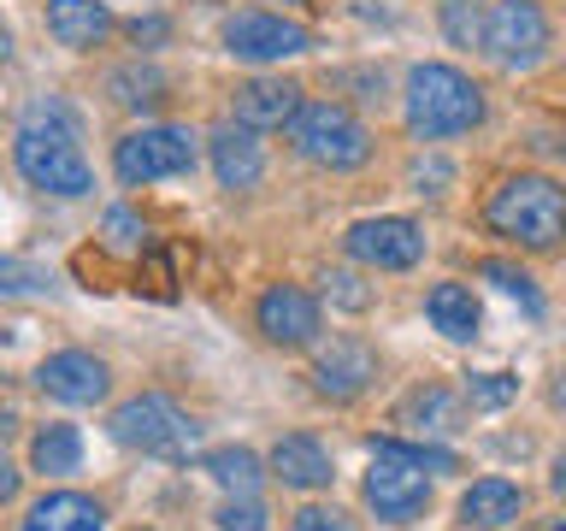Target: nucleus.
Listing matches in <instances>:
<instances>
[{
    "mask_svg": "<svg viewBox=\"0 0 566 531\" xmlns=\"http://www.w3.org/2000/svg\"><path fill=\"white\" fill-rule=\"evenodd\" d=\"M525 513V490L513 478H478V485L460 496V525L467 531H502Z\"/></svg>",
    "mask_w": 566,
    "mask_h": 531,
    "instance_id": "nucleus-18",
    "label": "nucleus"
},
{
    "mask_svg": "<svg viewBox=\"0 0 566 531\" xmlns=\"http://www.w3.org/2000/svg\"><path fill=\"white\" fill-rule=\"evenodd\" d=\"M290 148L301 159H313V166H325V171H354L371 159V131L343 101H307L290 118Z\"/></svg>",
    "mask_w": 566,
    "mask_h": 531,
    "instance_id": "nucleus-5",
    "label": "nucleus"
},
{
    "mask_svg": "<svg viewBox=\"0 0 566 531\" xmlns=\"http://www.w3.org/2000/svg\"><path fill=\"white\" fill-rule=\"evenodd\" d=\"M101 525H106V508L83 490L35 496V502L24 508V520H18V531H101Z\"/></svg>",
    "mask_w": 566,
    "mask_h": 531,
    "instance_id": "nucleus-17",
    "label": "nucleus"
},
{
    "mask_svg": "<svg viewBox=\"0 0 566 531\" xmlns=\"http://www.w3.org/2000/svg\"><path fill=\"white\" fill-rule=\"evenodd\" d=\"M560 148H566V142H560Z\"/></svg>",
    "mask_w": 566,
    "mask_h": 531,
    "instance_id": "nucleus-39",
    "label": "nucleus"
},
{
    "mask_svg": "<svg viewBox=\"0 0 566 531\" xmlns=\"http://www.w3.org/2000/svg\"><path fill=\"white\" fill-rule=\"evenodd\" d=\"M325 295L336 301V308H348V313H366L371 308V290L354 272H325Z\"/></svg>",
    "mask_w": 566,
    "mask_h": 531,
    "instance_id": "nucleus-30",
    "label": "nucleus"
},
{
    "mask_svg": "<svg viewBox=\"0 0 566 531\" xmlns=\"http://www.w3.org/2000/svg\"><path fill=\"white\" fill-rule=\"evenodd\" d=\"M484 225L525 254H555L566 242V189L543 171H513L490 189Z\"/></svg>",
    "mask_w": 566,
    "mask_h": 531,
    "instance_id": "nucleus-2",
    "label": "nucleus"
},
{
    "mask_svg": "<svg viewBox=\"0 0 566 531\" xmlns=\"http://www.w3.org/2000/svg\"><path fill=\"white\" fill-rule=\"evenodd\" d=\"M401 118L419 142H449V136H467L484 124V88H478L467 71L442 65V60H424L407 71V95H401Z\"/></svg>",
    "mask_w": 566,
    "mask_h": 531,
    "instance_id": "nucleus-3",
    "label": "nucleus"
},
{
    "mask_svg": "<svg viewBox=\"0 0 566 531\" xmlns=\"http://www.w3.org/2000/svg\"><path fill=\"white\" fill-rule=\"evenodd\" d=\"M484 53L502 71H531L548 53V12L543 0H495L490 7V30H484Z\"/></svg>",
    "mask_w": 566,
    "mask_h": 531,
    "instance_id": "nucleus-8",
    "label": "nucleus"
},
{
    "mask_svg": "<svg viewBox=\"0 0 566 531\" xmlns=\"http://www.w3.org/2000/svg\"><path fill=\"white\" fill-rule=\"evenodd\" d=\"M201 467L219 478L230 496H254L260 478H265V467H260L254 449H212V455H201Z\"/></svg>",
    "mask_w": 566,
    "mask_h": 531,
    "instance_id": "nucleus-24",
    "label": "nucleus"
},
{
    "mask_svg": "<svg viewBox=\"0 0 566 531\" xmlns=\"http://www.w3.org/2000/svg\"><path fill=\"white\" fill-rule=\"evenodd\" d=\"M301 83L290 77H254L237 88V118L254 124V131H290V118L301 113Z\"/></svg>",
    "mask_w": 566,
    "mask_h": 531,
    "instance_id": "nucleus-16",
    "label": "nucleus"
},
{
    "mask_svg": "<svg viewBox=\"0 0 566 531\" xmlns=\"http://www.w3.org/2000/svg\"><path fill=\"white\" fill-rule=\"evenodd\" d=\"M343 248H348V260L371 266V272H407V266L424 260V225L401 219V212H378V219L348 225Z\"/></svg>",
    "mask_w": 566,
    "mask_h": 531,
    "instance_id": "nucleus-9",
    "label": "nucleus"
},
{
    "mask_svg": "<svg viewBox=\"0 0 566 531\" xmlns=\"http://www.w3.org/2000/svg\"><path fill=\"white\" fill-rule=\"evenodd\" d=\"M513 396H520V378H513V372H472L467 378V402L484 407V414L490 407H507Z\"/></svg>",
    "mask_w": 566,
    "mask_h": 531,
    "instance_id": "nucleus-28",
    "label": "nucleus"
},
{
    "mask_svg": "<svg viewBox=\"0 0 566 531\" xmlns=\"http://www.w3.org/2000/svg\"><path fill=\"white\" fill-rule=\"evenodd\" d=\"M207 154H212V177H219V189H254L265 177V148H260V131L242 118L219 124V131L207 136Z\"/></svg>",
    "mask_w": 566,
    "mask_h": 531,
    "instance_id": "nucleus-14",
    "label": "nucleus"
},
{
    "mask_svg": "<svg viewBox=\"0 0 566 531\" xmlns=\"http://www.w3.org/2000/svg\"><path fill=\"white\" fill-rule=\"evenodd\" d=\"M555 531H566V525H555Z\"/></svg>",
    "mask_w": 566,
    "mask_h": 531,
    "instance_id": "nucleus-37",
    "label": "nucleus"
},
{
    "mask_svg": "<svg viewBox=\"0 0 566 531\" xmlns=\"http://www.w3.org/2000/svg\"><path fill=\"white\" fill-rule=\"evenodd\" d=\"M224 53L230 60H248V65L301 60V53H313V30L283 18V12H230L224 18Z\"/></svg>",
    "mask_w": 566,
    "mask_h": 531,
    "instance_id": "nucleus-7",
    "label": "nucleus"
},
{
    "mask_svg": "<svg viewBox=\"0 0 566 531\" xmlns=\"http://www.w3.org/2000/svg\"><path fill=\"white\" fill-rule=\"evenodd\" d=\"M35 389L53 402H65V407H95V402H106V389H113V372H106V361L88 348H60L35 366Z\"/></svg>",
    "mask_w": 566,
    "mask_h": 531,
    "instance_id": "nucleus-10",
    "label": "nucleus"
},
{
    "mask_svg": "<svg viewBox=\"0 0 566 531\" xmlns=\"http://www.w3.org/2000/svg\"><path fill=\"white\" fill-rule=\"evenodd\" d=\"M106 88H113L118 106H154V101H166V77H159L154 65H124V71L106 77Z\"/></svg>",
    "mask_w": 566,
    "mask_h": 531,
    "instance_id": "nucleus-25",
    "label": "nucleus"
},
{
    "mask_svg": "<svg viewBox=\"0 0 566 531\" xmlns=\"http://www.w3.org/2000/svg\"><path fill=\"white\" fill-rule=\"evenodd\" d=\"M254 325L272 348H307V343H318V325H325V319H318V301L307 290L272 283V290L260 295V308H254Z\"/></svg>",
    "mask_w": 566,
    "mask_h": 531,
    "instance_id": "nucleus-12",
    "label": "nucleus"
},
{
    "mask_svg": "<svg viewBox=\"0 0 566 531\" xmlns=\"http://www.w3.org/2000/svg\"><path fill=\"white\" fill-rule=\"evenodd\" d=\"M396 425H413L419 437H454L460 425H467V407H460L454 389L424 384V389H413V396H401V407H396Z\"/></svg>",
    "mask_w": 566,
    "mask_h": 531,
    "instance_id": "nucleus-20",
    "label": "nucleus"
},
{
    "mask_svg": "<svg viewBox=\"0 0 566 531\" xmlns=\"http://www.w3.org/2000/svg\"><path fill=\"white\" fill-rule=\"evenodd\" d=\"M106 242L130 254V248H142V225L130 219V212H113V219H106Z\"/></svg>",
    "mask_w": 566,
    "mask_h": 531,
    "instance_id": "nucleus-32",
    "label": "nucleus"
},
{
    "mask_svg": "<svg viewBox=\"0 0 566 531\" xmlns=\"http://www.w3.org/2000/svg\"><path fill=\"white\" fill-rule=\"evenodd\" d=\"M272 478H283L290 490H325L336 478V460H331V449L318 437L290 431V437L272 442Z\"/></svg>",
    "mask_w": 566,
    "mask_h": 531,
    "instance_id": "nucleus-15",
    "label": "nucleus"
},
{
    "mask_svg": "<svg viewBox=\"0 0 566 531\" xmlns=\"http://www.w3.org/2000/svg\"><path fill=\"white\" fill-rule=\"evenodd\" d=\"M371 378H378V354H371V343H360V336H336V343L318 348V361H313V389L331 402H354Z\"/></svg>",
    "mask_w": 566,
    "mask_h": 531,
    "instance_id": "nucleus-13",
    "label": "nucleus"
},
{
    "mask_svg": "<svg viewBox=\"0 0 566 531\" xmlns=\"http://www.w3.org/2000/svg\"><path fill=\"white\" fill-rule=\"evenodd\" d=\"M130 35H136V42H159V35H166V18H136Z\"/></svg>",
    "mask_w": 566,
    "mask_h": 531,
    "instance_id": "nucleus-33",
    "label": "nucleus"
},
{
    "mask_svg": "<svg viewBox=\"0 0 566 531\" xmlns=\"http://www.w3.org/2000/svg\"><path fill=\"white\" fill-rule=\"evenodd\" d=\"M478 278H490L495 290H507V295H520L525 301V313H543V295H537V278L531 272H520L513 260H484L478 266Z\"/></svg>",
    "mask_w": 566,
    "mask_h": 531,
    "instance_id": "nucleus-27",
    "label": "nucleus"
},
{
    "mask_svg": "<svg viewBox=\"0 0 566 531\" xmlns=\"http://www.w3.org/2000/svg\"><path fill=\"white\" fill-rule=\"evenodd\" d=\"M30 467L48 472V478H71L83 467V437L77 425H42V431L30 437Z\"/></svg>",
    "mask_w": 566,
    "mask_h": 531,
    "instance_id": "nucleus-22",
    "label": "nucleus"
},
{
    "mask_svg": "<svg viewBox=\"0 0 566 531\" xmlns=\"http://www.w3.org/2000/svg\"><path fill=\"white\" fill-rule=\"evenodd\" d=\"M195 154H201V142L184 124H142V131L118 136L113 171H118V184H159V177L195 171Z\"/></svg>",
    "mask_w": 566,
    "mask_h": 531,
    "instance_id": "nucleus-6",
    "label": "nucleus"
},
{
    "mask_svg": "<svg viewBox=\"0 0 566 531\" xmlns=\"http://www.w3.org/2000/svg\"><path fill=\"white\" fill-rule=\"evenodd\" d=\"M12 166L24 171V184L65 195V201L95 189V166L77 148V118H71L65 101H30L24 106V118L12 131Z\"/></svg>",
    "mask_w": 566,
    "mask_h": 531,
    "instance_id": "nucleus-1",
    "label": "nucleus"
},
{
    "mask_svg": "<svg viewBox=\"0 0 566 531\" xmlns=\"http://www.w3.org/2000/svg\"><path fill=\"white\" fill-rule=\"evenodd\" d=\"M548 485H555V496H566V449L555 455V472H548Z\"/></svg>",
    "mask_w": 566,
    "mask_h": 531,
    "instance_id": "nucleus-34",
    "label": "nucleus"
},
{
    "mask_svg": "<svg viewBox=\"0 0 566 531\" xmlns=\"http://www.w3.org/2000/svg\"><path fill=\"white\" fill-rule=\"evenodd\" d=\"M484 30H490V18L478 12V0H442V35L454 48H484Z\"/></svg>",
    "mask_w": 566,
    "mask_h": 531,
    "instance_id": "nucleus-26",
    "label": "nucleus"
},
{
    "mask_svg": "<svg viewBox=\"0 0 566 531\" xmlns=\"http://www.w3.org/2000/svg\"><path fill=\"white\" fill-rule=\"evenodd\" d=\"M295 7H313V0H295Z\"/></svg>",
    "mask_w": 566,
    "mask_h": 531,
    "instance_id": "nucleus-36",
    "label": "nucleus"
},
{
    "mask_svg": "<svg viewBox=\"0 0 566 531\" xmlns=\"http://www.w3.org/2000/svg\"><path fill=\"white\" fill-rule=\"evenodd\" d=\"M371 460H396V467H419V472H460L454 449H442V442H401V437H371Z\"/></svg>",
    "mask_w": 566,
    "mask_h": 531,
    "instance_id": "nucleus-23",
    "label": "nucleus"
},
{
    "mask_svg": "<svg viewBox=\"0 0 566 531\" xmlns=\"http://www.w3.org/2000/svg\"><path fill=\"white\" fill-rule=\"evenodd\" d=\"M212 525H219V531H265V508H260V496H230V502H219Z\"/></svg>",
    "mask_w": 566,
    "mask_h": 531,
    "instance_id": "nucleus-29",
    "label": "nucleus"
},
{
    "mask_svg": "<svg viewBox=\"0 0 566 531\" xmlns=\"http://www.w3.org/2000/svg\"><path fill=\"white\" fill-rule=\"evenodd\" d=\"M113 30V12L106 0H48V35L71 53H88L95 42H106Z\"/></svg>",
    "mask_w": 566,
    "mask_h": 531,
    "instance_id": "nucleus-19",
    "label": "nucleus"
},
{
    "mask_svg": "<svg viewBox=\"0 0 566 531\" xmlns=\"http://www.w3.org/2000/svg\"><path fill=\"white\" fill-rule=\"evenodd\" d=\"M548 402H555L560 414H566V372H560V378H555V389H548Z\"/></svg>",
    "mask_w": 566,
    "mask_h": 531,
    "instance_id": "nucleus-35",
    "label": "nucleus"
},
{
    "mask_svg": "<svg viewBox=\"0 0 566 531\" xmlns=\"http://www.w3.org/2000/svg\"><path fill=\"white\" fill-rule=\"evenodd\" d=\"M106 437H113L118 449H142V455H159V460H189L195 437H201V425H195L171 396L142 389V396H130V402L113 407Z\"/></svg>",
    "mask_w": 566,
    "mask_h": 531,
    "instance_id": "nucleus-4",
    "label": "nucleus"
},
{
    "mask_svg": "<svg viewBox=\"0 0 566 531\" xmlns=\"http://www.w3.org/2000/svg\"><path fill=\"white\" fill-rule=\"evenodd\" d=\"M424 319H431V331H442L449 343H472L478 336V301H472L467 283H431Z\"/></svg>",
    "mask_w": 566,
    "mask_h": 531,
    "instance_id": "nucleus-21",
    "label": "nucleus"
},
{
    "mask_svg": "<svg viewBox=\"0 0 566 531\" xmlns=\"http://www.w3.org/2000/svg\"><path fill=\"white\" fill-rule=\"evenodd\" d=\"M290 531H354V520L343 508H325V502H307V508H295V520Z\"/></svg>",
    "mask_w": 566,
    "mask_h": 531,
    "instance_id": "nucleus-31",
    "label": "nucleus"
},
{
    "mask_svg": "<svg viewBox=\"0 0 566 531\" xmlns=\"http://www.w3.org/2000/svg\"><path fill=\"white\" fill-rule=\"evenodd\" d=\"M366 508L384 525H413L431 508V472L419 467H396V460H371L366 472Z\"/></svg>",
    "mask_w": 566,
    "mask_h": 531,
    "instance_id": "nucleus-11",
    "label": "nucleus"
},
{
    "mask_svg": "<svg viewBox=\"0 0 566 531\" xmlns=\"http://www.w3.org/2000/svg\"><path fill=\"white\" fill-rule=\"evenodd\" d=\"M136 7H142V0H136Z\"/></svg>",
    "mask_w": 566,
    "mask_h": 531,
    "instance_id": "nucleus-38",
    "label": "nucleus"
}]
</instances>
